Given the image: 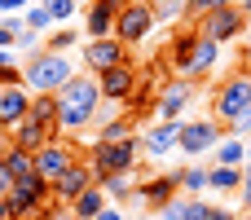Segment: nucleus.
<instances>
[{
  "label": "nucleus",
  "instance_id": "1",
  "mask_svg": "<svg viewBox=\"0 0 251 220\" xmlns=\"http://www.w3.org/2000/svg\"><path fill=\"white\" fill-rule=\"evenodd\" d=\"M53 97H57V132H79L97 123V110H101L97 75H71V84H62Z\"/></svg>",
  "mask_w": 251,
  "mask_h": 220
},
{
  "label": "nucleus",
  "instance_id": "2",
  "mask_svg": "<svg viewBox=\"0 0 251 220\" xmlns=\"http://www.w3.org/2000/svg\"><path fill=\"white\" fill-rule=\"evenodd\" d=\"M71 75H79V71L71 66L66 53H49V49H40V53H31V57L22 62V84H26L31 97H53L62 84H71Z\"/></svg>",
  "mask_w": 251,
  "mask_h": 220
},
{
  "label": "nucleus",
  "instance_id": "3",
  "mask_svg": "<svg viewBox=\"0 0 251 220\" xmlns=\"http://www.w3.org/2000/svg\"><path fill=\"white\" fill-rule=\"evenodd\" d=\"M251 106V71H234V75H225L221 84H216V93H212V119H221L225 128L229 123H238L243 119V110Z\"/></svg>",
  "mask_w": 251,
  "mask_h": 220
},
{
  "label": "nucleus",
  "instance_id": "4",
  "mask_svg": "<svg viewBox=\"0 0 251 220\" xmlns=\"http://www.w3.org/2000/svg\"><path fill=\"white\" fill-rule=\"evenodd\" d=\"M137 159H141V132L128 137V141H115V146H101V141H97V146L88 150V168L97 172V181L137 172Z\"/></svg>",
  "mask_w": 251,
  "mask_h": 220
},
{
  "label": "nucleus",
  "instance_id": "5",
  "mask_svg": "<svg viewBox=\"0 0 251 220\" xmlns=\"http://www.w3.org/2000/svg\"><path fill=\"white\" fill-rule=\"evenodd\" d=\"M53 203V181H44L40 172L31 176H18L13 181V194H9V207H13V220H35L49 212Z\"/></svg>",
  "mask_w": 251,
  "mask_h": 220
},
{
  "label": "nucleus",
  "instance_id": "6",
  "mask_svg": "<svg viewBox=\"0 0 251 220\" xmlns=\"http://www.w3.org/2000/svg\"><path fill=\"white\" fill-rule=\"evenodd\" d=\"M225 137H229L225 123L212 119V115H203V119H185V123H181V141H176V150H181L185 159H203V154H212Z\"/></svg>",
  "mask_w": 251,
  "mask_h": 220
},
{
  "label": "nucleus",
  "instance_id": "7",
  "mask_svg": "<svg viewBox=\"0 0 251 220\" xmlns=\"http://www.w3.org/2000/svg\"><path fill=\"white\" fill-rule=\"evenodd\" d=\"M247 31H251V22L243 13V4H225V9H212V13L199 18V35H207L216 44H229V40H238Z\"/></svg>",
  "mask_w": 251,
  "mask_h": 220
},
{
  "label": "nucleus",
  "instance_id": "8",
  "mask_svg": "<svg viewBox=\"0 0 251 220\" xmlns=\"http://www.w3.org/2000/svg\"><path fill=\"white\" fill-rule=\"evenodd\" d=\"M154 26H159V18H154L150 0H132V4H124V9H119L115 40H124L128 49H137L141 40H150V31H154Z\"/></svg>",
  "mask_w": 251,
  "mask_h": 220
},
{
  "label": "nucleus",
  "instance_id": "9",
  "mask_svg": "<svg viewBox=\"0 0 251 220\" xmlns=\"http://www.w3.org/2000/svg\"><path fill=\"white\" fill-rule=\"evenodd\" d=\"M128 53H132V49H128L124 40H115V35H106V40H88V44L79 49V57H84V71H88V75H106L110 66H124V62H132Z\"/></svg>",
  "mask_w": 251,
  "mask_h": 220
},
{
  "label": "nucleus",
  "instance_id": "10",
  "mask_svg": "<svg viewBox=\"0 0 251 220\" xmlns=\"http://www.w3.org/2000/svg\"><path fill=\"white\" fill-rule=\"evenodd\" d=\"M97 84H101V101L128 106L132 93L141 88V71H137V62H124V66H110L106 75H97Z\"/></svg>",
  "mask_w": 251,
  "mask_h": 220
},
{
  "label": "nucleus",
  "instance_id": "11",
  "mask_svg": "<svg viewBox=\"0 0 251 220\" xmlns=\"http://www.w3.org/2000/svg\"><path fill=\"white\" fill-rule=\"evenodd\" d=\"M181 123L185 119H154L141 128V159H168L181 141Z\"/></svg>",
  "mask_w": 251,
  "mask_h": 220
},
{
  "label": "nucleus",
  "instance_id": "12",
  "mask_svg": "<svg viewBox=\"0 0 251 220\" xmlns=\"http://www.w3.org/2000/svg\"><path fill=\"white\" fill-rule=\"evenodd\" d=\"M194 79L185 75H172L163 88H159V106H154V119H185V106L194 101Z\"/></svg>",
  "mask_w": 251,
  "mask_h": 220
},
{
  "label": "nucleus",
  "instance_id": "13",
  "mask_svg": "<svg viewBox=\"0 0 251 220\" xmlns=\"http://www.w3.org/2000/svg\"><path fill=\"white\" fill-rule=\"evenodd\" d=\"M176 190H181V181H176V172H159V176H146L141 185H137V207H150V212H163L172 198H176Z\"/></svg>",
  "mask_w": 251,
  "mask_h": 220
},
{
  "label": "nucleus",
  "instance_id": "14",
  "mask_svg": "<svg viewBox=\"0 0 251 220\" xmlns=\"http://www.w3.org/2000/svg\"><path fill=\"white\" fill-rule=\"evenodd\" d=\"M93 185H97V172H93V168H88V163L79 159L75 168H66V172H62V176L53 181V198H57L62 207H71V203H75V198H79L84 190H93Z\"/></svg>",
  "mask_w": 251,
  "mask_h": 220
},
{
  "label": "nucleus",
  "instance_id": "15",
  "mask_svg": "<svg viewBox=\"0 0 251 220\" xmlns=\"http://www.w3.org/2000/svg\"><path fill=\"white\" fill-rule=\"evenodd\" d=\"M75 163H79V159H75V150H71L66 141H57V137H53L49 146H40V150H35V172H40L44 181H57V176H62L66 168H75Z\"/></svg>",
  "mask_w": 251,
  "mask_h": 220
},
{
  "label": "nucleus",
  "instance_id": "16",
  "mask_svg": "<svg viewBox=\"0 0 251 220\" xmlns=\"http://www.w3.org/2000/svg\"><path fill=\"white\" fill-rule=\"evenodd\" d=\"M119 9H124V4H115V0H93L88 13H84V31H88V40H106V35H115Z\"/></svg>",
  "mask_w": 251,
  "mask_h": 220
},
{
  "label": "nucleus",
  "instance_id": "17",
  "mask_svg": "<svg viewBox=\"0 0 251 220\" xmlns=\"http://www.w3.org/2000/svg\"><path fill=\"white\" fill-rule=\"evenodd\" d=\"M199 31H190V26H181L176 35H172V44H168V62H172V71L176 75H185L190 79V66H194V53H199Z\"/></svg>",
  "mask_w": 251,
  "mask_h": 220
},
{
  "label": "nucleus",
  "instance_id": "18",
  "mask_svg": "<svg viewBox=\"0 0 251 220\" xmlns=\"http://www.w3.org/2000/svg\"><path fill=\"white\" fill-rule=\"evenodd\" d=\"M22 119H31V93L26 88H4L0 93V132H13Z\"/></svg>",
  "mask_w": 251,
  "mask_h": 220
},
{
  "label": "nucleus",
  "instance_id": "19",
  "mask_svg": "<svg viewBox=\"0 0 251 220\" xmlns=\"http://www.w3.org/2000/svg\"><path fill=\"white\" fill-rule=\"evenodd\" d=\"M53 132H57V128H49V123L22 119V123L9 132V146H22V150H40V146H49V141H53Z\"/></svg>",
  "mask_w": 251,
  "mask_h": 220
},
{
  "label": "nucleus",
  "instance_id": "20",
  "mask_svg": "<svg viewBox=\"0 0 251 220\" xmlns=\"http://www.w3.org/2000/svg\"><path fill=\"white\" fill-rule=\"evenodd\" d=\"M212 168H247V141L243 137H225L212 150Z\"/></svg>",
  "mask_w": 251,
  "mask_h": 220
},
{
  "label": "nucleus",
  "instance_id": "21",
  "mask_svg": "<svg viewBox=\"0 0 251 220\" xmlns=\"http://www.w3.org/2000/svg\"><path fill=\"white\" fill-rule=\"evenodd\" d=\"M101 212H106V190H101V185L84 190V194L71 203V220H97Z\"/></svg>",
  "mask_w": 251,
  "mask_h": 220
},
{
  "label": "nucleus",
  "instance_id": "22",
  "mask_svg": "<svg viewBox=\"0 0 251 220\" xmlns=\"http://www.w3.org/2000/svg\"><path fill=\"white\" fill-rule=\"evenodd\" d=\"M176 181H181V194H185V198H203V194H207V168H203V163L176 168Z\"/></svg>",
  "mask_w": 251,
  "mask_h": 220
},
{
  "label": "nucleus",
  "instance_id": "23",
  "mask_svg": "<svg viewBox=\"0 0 251 220\" xmlns=\"http://www.w3.org/2000/svg\"><path fill=\"white\" fill-rule=\"evenodd\" d=\"M216 62H221V44L203 35V40H199V53H194V66H190V79L212 75V71H216Z\"/></svg>",
  "mask_w": 251,
  "mask_h": 220
},
{
  "label": "nucleus",
  "instance_id": "24",
  "mask_svg": "<svg viewBox=\"0 0 251 220\" xmlns=\"http://www.w3.org/2000/svg\"><path fill=\"white\" fill-rule=\"evenodd\" d=\"M207 190L212 194H238L243 190V168H207Z\"/></svg>",
  "mask_w": 251,
  "mask_h": 220
},
{
  "label": "nucleus",
  "instance_id": "25",
  "mask_svg": "<svg viewBox=\"0 0 251 220\" xmlns=\"http://www.w3.org/2000/svg\"><path fill=\"white\" fill-rule=\"evenodd\" d=\"M0 159H4V168L13 172V181H18V176H31V172H35V150H22V146H4V150H0Z\"/></svg>",
  "mask_w": 251,
  "mask_h": 220
},
{
  "label": "nucleus",
  "instance_id": "26",
  "mask_svg": "<svg viewBox=\"0 0 251 220\" xmlns=\"http://www.w3.org/2000/svg\"><path fill=\"white\" fill-rule=\"evenodd\" d=\"M128 137H137L132 119H106V123H97V141L101 146H115V141H128Z\"/></svg>",
  "mask_w": 251,
  "mask_h": 220
},
{
  "label": "nucleus",
  "instance_id": "27",
  "mask_svg": "<svg viewBox=\"0 0 251 220\" xmlns=\"http://www.w3.org/2000/svg\"><path fill=\"white\" fill-rule=\"evenodd\" d=\"M97 185L106 190L110 203H137V194H132V190H137V185H132V172H128V176H106V181H97Z\"/></svg>",
  "mask_w": 251,
  "mask_h": 220
},
{
  "label": "nucleus",
  "instance_id": "28",
  "mask_svg": "<svg viewBox=\"0 0 251 220\" xmlns=\"http://www.w3.org/2000/svg\"><path fill=\"white\" fill-rule=\"evenodd\" d=\"M150 9L163 26H176L181 18H190V0H150Z\"/></svg>",
  "mask_w": 251,
  "mask_h": 220
},
{
  "label": "nucleus",
  "instance_id": "29",
  "mask_svg": "<svg viewBox=\"0 0 251 220\" xmlns=\"http://www.w3.org/2000/svg\"><path fill=\"white\" fill-rule=\"evenodd\" d=\"M22 22H26L31 31H40V35H49V31H57V22L49 18V9H44V4H26V9H22Z\"/></svg>",
  "mask_w": 251,
  "mask_h": 220
},
{
  "label": "nucleus",
  "instance_id": "30",
  "mask_svg": "<svg viewBox=\"0 0 251 220\" xmlns=\"http://www.w3.org/2000/svg\"><path fill=\"white\" fill-rule=\"evenodd\" d=\"M40 4H44V9H49V18H53V22H57V26H75V22H71V18H75V13H79V0H40Z\"/></svg>",
  "mask_w": 251,
  "mask_h": 220
},
{
  "label": "nucleus",
  "instance_id": "31",
  "mask_svg": "<svg viewBox=\"0 0 251 220\" xmlns=\"http://www.w3.org/2000/svg\"><path fill=\"white\" fill-rule=\"evenodd\" d=\"M75 44H79V31H75V26H57V31H49V40H44L49 53H66V49H75Z\"/></svg>",
  "mask_w": 251,
  "mask_h": 220
},
{
  "label": "nucleus",
  "instance_id": "32",
  "mask_svg": "<svg viewBox=\"0 0 251 220\" xmlns=\"http://www.w3.org/2000/svg\"><path fill=\"white\" fill-rule=\"evenodd\" d=\"M31 119L57 128V97H31Z\"/></svg>",
  "mask_w": 251,
  "mask_h": 220
},
{
  "label": "nucleus",
  "instance_id": "33",
  "mask_svg": "<svg viewBox=\"0 0 251 220\" xmlns=\"http://www.w3.org/2000/svg\"><path fill=\"white\" fill-rule=\"evenodd\" d=\"M22 26H26V22L9 13V18L0 22V49H13V40H18V31H22Z\"/></svg>",
  "mask_w": 251,
  "mask_h": 220
},
{
  "label": "nucleus",
  "instance_id": "34",
  "mask_svg": "<svg viewBox=\"0 0 251 220\" xmlns=\"http://www.w3.org/2000/svg\"><path fill=\"white\" fill-rule=\"evenodd\" d=\"M185 220H212V203L190 198V203H185Z\"/></svg>",
  "mask_w": 251,
  "mask_h": 220
},
{
  "label": "nucleus",
  "instance_id": "35",
  "mask_svg": "<svg viewBox=\"0 0 251 220\" xmlns=\"http://www.w3.org/2000/svg\"><path fill=\"white\" fill-rule=\"evenodd\" d=\"M13 44H18V49H31V53H40V49H44V44H40V31H31V26H22Z\"/></svg>",
  "mask_w": 251,
  "mask_h": 220
},
{
  "label": "nucleus",
  "instance_id": "36",
  "mask_svg": "<svg viewBox=\"0 0 251 220\" xmlns=\"http://www.w3.org/2000/svg\"><path fill=\"white\" fill-rule=\"evenodd\" d=\"M225 132H229V137H243V141H247V137H251V106L243 110V119H238V123H229Z\"/></svg>",
  "mask_w": 251,
  "mask_h": 220
},
{
  "label": "nucleus",
  "instance_id": "37",
  "mask_svg": "<svg viewBox=\"0 0 251 220\" xmlns=\"http://www.w3.org/2000/svg\"><path fill=\"white\" fill-rule=\"evenodd\" d=\"M13 194V172L4 168V159H0V198H9Z\"/></svg>",
  "mask_w": 251,
  "mask_h": 220
},
{
  "label": "nucleus",
  "instance_id": "38",
  "mask_svg": "<svg viewBox=\"0 0 251 220\" xmlns=\"http://www.w3.org/2000/svg\"><path fill=\"white\" fill-rule=\"evenodd\" d=\"M212 220H243V212H234V207H212Z\"/></svg>",
  "mask_w": 251,
  "mask_h": 220
},
{
  "label": "nucleus",
  "instance_id": "39",
  "mask_svg": "<svg viewBox=\"0 0 251 220\" xmlns=\"http://www.w3.org/2000/svg\"><path fill=\"white\" fill-rule=\"evenodd\" d=\"M26 4H35V0H0V13H13V9H26Z\"/></svg>",
  "mask_w": 251,
  "mask_h": 220
},
{
  "label": "nucleus",
  "instance_id": "40",
  "mask_svg": "<svg viewBox=\"0 0 251 220\" xmlns=\"http://www.w3.org/2000/svg\"><path fill=\"white\" fill-rule=\"evenodd\" d=\"M238 198H243V212H251V181H243V190H238Z\"/></svg>",
  "mask_w": 251,
  "mask_h": 220
},
{
  "label": "nucleus",
  "instance_id": "41",
  "mask_svg": "<svg viewBox=\"0 0 251 220\" xmlns=\"http://www.w3.org/2000/svg\"><path fill=\"white\" fill-rule=\"evenodd\" d=\"M97 220H128V216H124L119 207H106V212H101V216H97Z\"/></svg>",
  "mask_w": 251,
  "mask_h": 220
},
{
  "label": "nucleus",
  "instance_id": "42",
  "mask_svg": "<svg viewBox=\"0 0 251 220\" xmlns=\"http://www.w3.org/2000/svg\"><path fill=\"white\" fill-rule=\"evenodd\" d=\"M0 220H13V207H9V198H0Z\"/></svg>",
  "mask_w": 251,
  "mask_h": 220
},
{
  "label": "nucleus",
  "instance_id": "43",
  "mask_svg": "<svg viewBox=\"0 0 251 220\" xmlns=\"http://www.w3.org/2000/svg\"><path fill=\"white\" fill-rule=\"evenodd\" d=\"M4 66H13V53H9V49H0V71H4Z\"/></svg>",
  "mask_w": 251,
  "mask_h": 220
},
{
  "label": "nucleus",
  "instance_id": "44",
  "mask_svg": "<svg viewBox=\"0 0 251 220\" xmlns=\"http://www.w3.org/2000/svg\"><path fill=\"white\" fill-rule=\"evenodd\" d=\"M238 4H243V13H247V22H251V0H238Z\"/></svg>",
  "mask_w": 251,
  "mask_h": 220
},
{
  "label": "nucleus",
  "instance_id": "45",
  "mask_svg": "<svg viewBox=\"0 0 251 220\" xmlns=\"http://www.w3.org/2000/svg\"><path fill=\"white\" fill-rule=\"evenodd\" d=\"M243 181H251V163H247V168H243Z\"/></svg>",
  "mask_w": 251,
  "mask_h": 220
},
{
  "label": "nucleus",
  "instance_id": "46",
  "mask_svg": "<svg viewBox=\"0 0 251 220\" xmlns=\"http://www.w3.org/2000/svg\"><path fill=\"white\" fill-rule=\"evenodd\" d=\"M247 163H251V137H247Z\"/></svg>",
  "mask_w": 251,
  "mask_h": 220
},
{
  "label": "nucleus",
  "instance_id": "47",
  "mask_svg": "<svg viewBox=\"0 0 251 220\" xmlns=\"http://www.w3.org/2000/svg\"><path fill=\"white\" fill-rule=\"evenodd\" d=\"M115 4H132V0H115Z\"/></svg>",
  "mask_w": 251,
  "mask_h": 220
},
{
  "label": "nucleus",
  "instance_id": "48",
  "mask_svg": "<svg viewBox=\"0 0 251 220\" xmlns=\"http://www.w3.org/2000/svg\"><path fill=\"white\" fill-rule=\"evenodd\" d=\"M243 220H251V212H243Z\"/></svg>",
  "mask_w": 251,
  "mask_h": 220
},
{
  "label": "nucleus",
  "instance_id": "49",
  "mask_svg": "<svg viewBox=\"0 0 251 220\" xmlns=\"http://www.w3.org/2000/svg\"><path fill=\"white\" fill-rule=\"evenodd\" d=\"M247 49H251V35H247Z\"/></svg>",
  "mask_w": 251,
  "mask_h": 220
},
{
  "label": "nucleus",
  "instance_id": "50",
  "mask_svg": "<svg viewBox=\"0 0 251 220\" xmlns=\"http://www.w3.org/2000/svg\"><path fill=\"white\" fill-rule=\"evenodd\" d=\"M0 93H4V88H0Z\"/></svg>",
  "mask_w": 251,
  "mask_h": 220
}]
</instances>
